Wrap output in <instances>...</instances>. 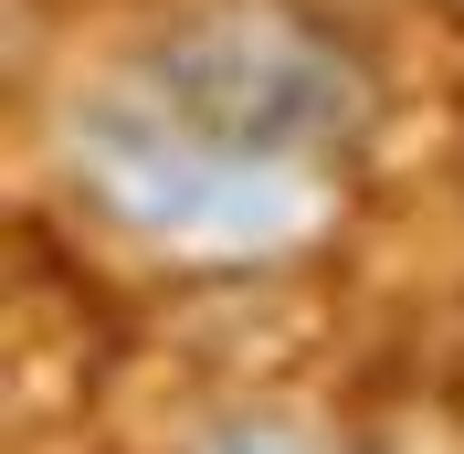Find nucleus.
I'll use <instances>...</instances> for the list:
<instances>
[{
  "mask_svg": "<svg viewBox=\"0 0 464 454\" xmlns=\"http://www.w3.org/2000/svg\"><path fill=\"white\" fill-rule=\"evenodd\" d=\"M63 170L127 243L169 264H275L338 222V180L317 159L243 148L148 85H95L63 116Z\"/></svg>",
  "mask_w": 464,
  "mask_h": 454,
  "instance_id": "obj_1",
  "label": "nucleus"
},
{
  "mask_svg": "<svg viewBox=\"0 0 464 454\" xmlns=\"http://www.w3.org/2000/svg\"><path fill=\"white\" fill-rule=\"evenodd\" d=\"M159 106L201 116L243 148H275V159H338V148L370 138V74L327 43L317 22H295L275 0H211L190 22H169L138 54V74Z\"/></svg>",
  "mask_w": 464,
  "mask_h": 454,
  "instance_id": "obj_2",
  "label": "nucleus"
},
{
  "mask_svg": "<svg viewBox=\"0 0 464 454\" xmlns=\"http://www.w3.org/2000/svg\"><path fill=\"white\" fill-rule=\"evenodd\" d=\"M190 454H338V444L306 433V423H285V412H232V423H211Z\"/></svg>",
  "mask_w": 464,
  "mask_h": 454,
  "instance_id": "obj_3",
  "label": "nucleus"
}]
</instances>
